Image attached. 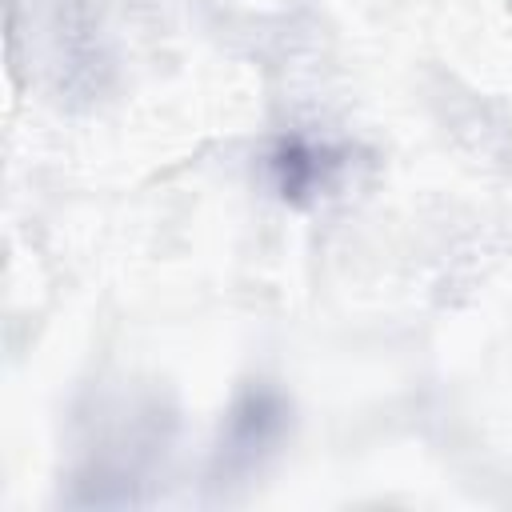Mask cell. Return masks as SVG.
Returning a JSON list of instances; mask_svg holds the SVG:
<instances>
[{"mask_svg":"<svg viewBox=\"0 0 512 512\" xmlns=\"http://www.w3.org/2000/svg\"><path fill=\"white\" fill-rule=\"evenodd\" d=\"M272 168H276V180H280V192L288 200H300L308 188L324 184V152L300 144V140H284L272 156Z\"/></svg>","mask_w":512,"mask_h":512,"instance_id":"6da1fadb","label":"cell"}]
</instances>
